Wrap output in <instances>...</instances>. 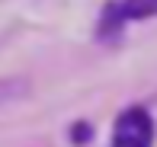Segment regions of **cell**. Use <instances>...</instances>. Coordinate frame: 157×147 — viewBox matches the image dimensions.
Returning a JSON list of instances; mask_svg holds the SVG:
<instances>
[{"label": "cell", "instance_id": "obj_1", "mask_svg": "<svg viewBox=\"0 0 157 147\" xmlns=\"http://www.w3.org/2000/svg\"><path fill=\"white\" fill-rule=\"evenodd\" d=\"M154 141V125L144 109H125L116 122V138L112 147H151Z\"/></svg>", "mask_w": 157, "mask_h": 147}, {"label": "cell", "instance_id": "obj_3", "mask_svg": "<svg viewBox=\"0 0 157 147\" xmlns=\"http://www.w3.org/2000/svg\"><path fill=\"white\" fill-rule=\"evenodd\" d=\"M74 141H77V144L90 141V125H77V128H74Z\"/></svg>", "mask_w": 157, "mask_h": 147}, {"label": "cell", "instance_id": "obj_2", "mask_svg": "<svg viewBox=\"0 0 157 147\" xmlns=\"http://www.w3.org/2000/svg\"><path fill=\"white\" fill-rule=\"evenodd\" d=\"M147 16H157V0H116V3H106L99 32H103V35H112V32L122 29V23L147 19Z\"/></svg>", "mask_w": 157, "mask_h": 147}]
</instances>
